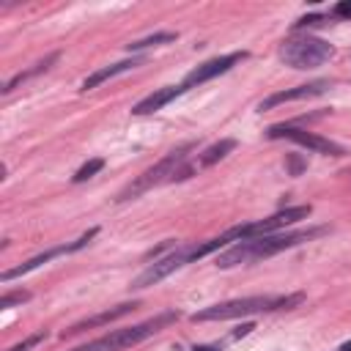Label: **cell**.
<instances>
[{
  "mask_svg": "<svg viewBox=\"0 0 351 351\" xmlns=\"http://www.w3.org/2000/svg\"><path fill=\"white\" fill-rule=\"evenodd\" d=\"M304 302V293H288V296H247V299H233V302H219L211 307H203L192 315V321H225V318H239V315H252V313H271V310H291Z\"/></svg>",
  "mask_w": 351,
  "mask_h": 351,
  "instance_id": "obj_2",
  "label": "cell"
},
{
  "mask_svg": "<svg viewBox=\"0 0 351 351\" xmlns=\"http://www.w3.org/2000/svg\"><path fill=\"white\" fill-rule=\"evenodd\" d=\"M195 351H219V348H211V346H197Z\"/></svg>",
  "mask_w": 351,
  "mask_h": 351,
  "instance_id": "obj_23",
  "label": "cell"
},
{
  "mask_svg": "<svg viewBox=\"0 0 351 351\" xmlns=\"http://www.w3.org/2000/svg\"><path fill=\"white\" fill-rule=\"evenodd\" d=\"M104 167V159H88L77 173H74V184H82V181H88V178H93L99 170Z\"/></svg>",
  "mask_w": 351,
  "mask_h": 351,
  "instance_id": "obj_17",
  "label": "cell"
},
{
  "mask_svg": "<svg viewBox=\"0 0 351 351\" xmlns=\"http://www.w3.org/2000/svg\"><path fill=\"white\" fill-rule=\"evenodd\" d=\"M47 337V332H36V335H30L27 340H22V343H16V346H11L8 351H27V348H33V346H38L41 340Z\"/></svg>",
  "mask_w": 351,
  "mask_h": 351,
  "instance_id": "obj_19",
  "label": "cell"
},
{
  "mask_svg": "<svg viewBox=\"0 0 351 351\" xmlns=\"http://www.w3.org/2000/svg\"><path fill=\"white\" fill-rule=\"evenodd\" d=\"M197 258H200V255H197V244L176 247L170 255H162V258L154 261L143 274H137L134 282H132V288H134V291H143V288H148V285H156L159 280H165L167 274L178 271L181 266H186V263H192V261H197Z\"/></svg>",
  "mask_w": 351,
  "mask_h": 351,
  "instance_id": "obj_7",
  "label": "cell"
},
{
  "mask_svg": "<svg viewBox=\"0 0 351 351\" xmlns=\"http://www.w3.org/2000/svg\"><path fill=\"white\" fill-rule=\"evenodd\" d=\"M266 134H269L271 140H280V137L293 140V143H299V145H304V148H310V151H315V154H326V156H343V154H346L337 143H332V140H326V137H321V134H315V132L296 129V126H291V123L269 126Z\"/></svg>",
  "mask_w": 351,
  "mask_h": 351,
  "instance_id": "obj_8",
  "label": "cell"
},
{
  "mask_svg": "<svg viewBox=\"0 0 351 351\" xmlns=\"http://www.w3.org/2000/svg\"><path fill=\"white\" fill-rule=\"evenodd\" d=\"M329 88V80H315V82H307V85H296V88H288V90H280V93H271L269 99H263L258 104V110H271L277 104H285V101H296V99H310V96H318Z\"/></svg>",
  "mask_w": 351,
  "mask_h": 351,
  "instance_id": "obj_11",
  "label": "cell"
},
{
  "mask_svg": "<svg viewBox=\"0 0 351 351\" xmlns=\"http://www.w3.org/2000/svg\"><path fill=\"white\" fill-rule=\"evenodd\" d=\"M324 228H313V230H296V233H269V236H258V239H244L236 241L233 247L222 250L217 255V266L219 269H230L239 263H252V261H263L271 258L282 250H291L302 241H310L313 236H321Z\"/></svg>",
  "mask_w": 351,
  "mask_h": 351,
  "instance_id": "obj_1",
  "label": "cell"
},
{
  "mask_svg": "<svg viewBox=\"0 0 351 351\" xmlns=\"http://www.w3.org/2000/svg\"><path fill=\"white\" fill-rule=\"evenodd\" d=\"M244 58H247L244 52H230V55H222V58L206 60V63L195 66V69L184 77L181 88H184V90H189V88H195V85H203V82H208V80H214V77H219V74L230 71V69H233L239 60H244Z\"/></svg>",
  "mask_w": 351,
  "mask_h": 351,
  "instance_id": "obj_9",
  "label": "cell"
},
{
  "mask_svg": "<svg viewBox=\"0 0 351 351\" xmlns=\"http://www.w3.org/2000/svg\"><path fill=\"white\" fill-rule=\"evenodd\" d=\"M140 63H143L140 58H132V60H121V63L104 66V69L93 71L90 77H85V82H82V90H93V88H99L101 82H107L110 77H115V74H123V71H129V69H134V66H140Z\"/></svg>",
  "mask_w": 351,
  "mask_h": 351,
  "instance_id": "obj_14",
  "label": "cell"
},
{
  "mask_svg": "<svg viewBox=\"0 0 351 351\" xmlns=\"http://www.w3.org/2000/svg\"><path fill=\"white\" fill-rule=\"evenodd\" d=\"M137 304L132 302H126V304H118V307H112V310H104V313H99V315H93V318H85V321H80V324H74V326H69L66 332H63V337H69V335H80V332H85V329H93V326H101V324H110V321H115V318H121V315H126V313H132Z\"/></svg>",
  "mask_w": 351,
  "mask_h": 351,
  "instance_id": "obj_13",
  "label": "cell"
},
{
  "mask_svg": "<svg viewBox=\"0 0 351 351\" xmlns=\"http://www.w3.org/2000/svg\"><path fill=\"white\" fill-rule=\"evenodd\" d=\"M332 44H326L324 38H313V36H304V38H291V41H282L280 47V60L291 69H315L321 63H326L332 58Z\"/></svg>",
  "mask_w": 351,
  "mask_h": 351,
  "instance_id": "obj_5",
  "label": "cell"
},
{
  "mask_svg": "<svg viewBox=\"0 0 351 351\" xmlns=\"http://www.w3.org/2000/svg\"><path fill=\"white\" fill-rule=\"evenodd\" d=\"M27 299H30V293H27V291L5 293V296L0 299V310H8V307H14V304H22V302H27Z\"/></svg>",
  "mask_w": 351,
  "mask_h": 351,
  "instance_id": "obj_18",
  "label": "cell"
},
{
  "mask_svg": "<svg viewBox=\"0 0 351 351\" xmlns=\"http://www.w3.org/2000/svg\"><path fill=\"white\" fill-rule=\"evenodd\" d=\"M335 16H346V19H351V0L337 3V5H335Z\"/></svg>",
  "mask_w": 351,
  "mask_h": 351,
  "instance_id": "obj_20",
  "label": "cell"
},
{
  "mask_svg": "<svg viewBox=\"0 0 351 351\" xmlns=\"http://www.w3.org/2000/svg\"><path fill=\"white\" fill-rule=\"evenodd\" d=\"M310 206H293V208H285V211H277L266 219H258V222H247V225H236L230 230L222 233V239L230 244V241H244V239H258V236H269L274 233L277 228H285V225H293L299 219H307L310 217Z\"/></svg>",
  "mask_w": 351,
  "mask_h": 351,
  "instance_id": "obj_6",
  "label": "cell"
},
{
  "mask_svg": "<svg viewBox=\"0 0 351 351\" xmlns=\"http://www.w3.org/2000/svg\"><path fill=\"white\" fill-rule=\"evenodd\" d=\"M167 41H176V33H156V36H148V38H140V41L126 44V49H129V52H137V49H145V47L167 44Z\"/></svg>",
  "mask_w": 351,
  "mask_h": 351,
  "instance_id": "obj_16",
  "label": "cell"
},
{
  "mask_svg": "<svg viewBox=\"0 0 351 351\" xmlns=\"http://www.w3.org/2000/svg\"><path fill=\"white\" fill-rule=\"evenodd\" d=\"M176 318H178V313H162V315H154V318H148V321H143L137 326L115 329V332H110V335H104V337H99L93 343H85V346H80L74 351H123V348H129V346H134V343L156 335L159 329H165Z\"/></svg>",
  "mask_w": 351,
  "mask_h": 351,
  "instance_id": "obj_3",
  "label": "cell"
},
{
  "mask_svg": "<svg viewBox=\"0 0 351 351\" xmlns=\"http://www.w3.org/2000/svg\"><path fill=\"white\" fill-rule=\"evenodd\" d=\"M252 329H255L252 324H244V326H239V329H236V337H241V335H250Z\"/></svg>",
  "mask_w": 351,
  "mask_h": 351,
  "instance_id": "obj_22",
  "label": "cell"
},
{
  "mask_svg": "<svg viewBox=\"0 0 351 351\" xmlns=\"http://www.w3.org/2000/svg\"><path fill=\"white\" fill-rule=\"evenodd\" d=\"M99 230L96 228H90L88 233H82L77 241H71V244H63V247H55V250H47V252H41V255H36V258H30V261H25L22 266H14V269H8V271H3V282H8V280H14V277H19V274H27V271H33V269H38L41 263H47V261H52V258H58V255H66V252H74V250H80V247H85L93 236H96Z\"/></svg>",
  "mask_w": 351,
  "mask_h": 351,
  "instance_id": "obj_10",
  "label": "cell"
},
{
  "mask_svg": "<svg viewBox=\"0 0 351 351\" xmlns=\"http://www.w3.org/2000/svg\"><path fill=\"white\" fill-rule=\"evenodd\" d=\"M181 93H184V88H181V85L159 88V90H154L151 96H145L143 101H137V104L132 107V115H151V112L162 110L167 101H173V99H176V96H181Z\"/></svg>",
  "mask_w": 351,
  "mask_h": 351,
  "instance_id": "obj_12",
  "label": "cell"
},
{
  "mask_svg": "<svg viewBox=\"0 0 351 351\" xmlns=\"http://www.w3.org/2000/svg\"><path fill=\"white\" fill-rule=\"evenodd\" d=\"M195 148V143H186V145H178V148H173L165 159H159L154 167H148L134 184H129L123 192H118V197L115 200H132V197H137V195H143V192H148V189H154L156 184H165V181H176V176H178V170L186 165V156H189V151Z\"/></svg>",
  "mask_w": 351,
  "mask_h": 351,
  "instance_id": "obj_4",
  "label": "cell"
},
{
  "mask_svg": "<svg viewBox=\"0 0 351 351\" xmlns=\"http://www.w3.org/2000/svg\"><path fill=\"white\" fill-rule=\"evenodd\" d=\"M337 351H351V340H348V343H343V346H340Z\"/></svg>",
  "mask_w": 351,
  "mask_h": 351,
  "instance_id": "obj_24",
  "label": "cell"
},
{
  "mask_svg": "<svg viewBox=\"0 0 351 351\" xmlns=\"http://www.w3.org/2000/svg\"><path fill=\"white\" fill-rule=\"evenodd\" d=\"M288 167H291V176H299L304 170V162L296 159V156H288Z\"/></svg>",
  "mask_w": 351,
  "mask_h": 351,
  "instance_id": "obj_21",
  "label": "cell"
},
{
  "mask_svg": "<svg viewBox=\"0 0 351 351\" xmlns=\"http://www.w3.org/2000/svg\"><path fill=\"white\" fill-rule=\"evenodd\" d=\"M233 148H236V140H219V143L208 145V148L200 154L197 167H211V165H217V162H219V159H225V156H228Z\"/></svg>",
  "mask_w": 351,
  "mask_h": 351,
  "instance_id": "obj_15",
  "label": "cell"
}]
</instances>
